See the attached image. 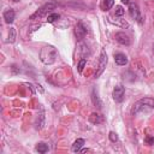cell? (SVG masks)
<instances>
[{
	"mask_svg": "<svg viewBox=\"0 0 154 154\" xmlns=\"http://www.w3.org/2000/svg\"><path fill=\"white\" fill-rule=\"evenodd\" d=\"M57 57H58V53H57V49L53 46H45L40 51V59L46 65L53 64L55 61Z\"/></svg>",
	"mask_w": 154,
	"mask_h": 154,
	"instance_id": "1",
	"label": "cell"
},
{
	"mask_svg": "<svg viewBox=\"0 0 154 154\" xmlns=\"http://www.w3.org/2000/svg\"><path fill=\"white\" fill-rule=\"evenodd\" d=\"M150 108H154V99L152 97H143L141 100H138L137 102L134 103L132 106V114H137L140 112H143V111H147V109H150Z\"/></svg>",
	"mask_w": 154,
	"mask_h": 154,
	"instance_id": "2",
	"label": "cell"
},
{
	"mask_svg": "<svg viewBox=\"0 0 154 154\" xmlns=\"http://www.w3.org/2000/svg\"><path fill=\"white\" fill-rule=\"evenodd\" d=\"M55 8V4L54 2H47V4H45V5H42L34 14H31V17H30V19H36V18H41V17H43L46 13H48V11H51V10H54Z\"/></svg>",
	"mask_w": 154,
	"mask_h": 154,
	"instance_id": "3",
	"label": "cell"
},
{
	"mask_svg": "<svg viewBox=\"0 0 154 154\" xmlns=\"http://www.w3.org/2000/svg\"><path fill=\"white\" fill-rule=\"evenodd\" d=\"M107 61H108V58H107V53L106 51L102 48L101 52H100V59H99V67H97V71L95 73V77H99L106 69V65H107Z\"/></svg>",
	"mask_w": 154,
	"mask_h": 154,
	"instance_id": "4",
	"label": "cell"
},
{
	"mask_svg": "<svg viewBox=\"0 0 154 154\" xmlns=\"http://www.w3.org/2000/svg\"><path fill=\"white\" fill-rule=\"evenodd\" d=\"M129 13H130L131 18H132V19H135L136 22H138L140 24L143 22V20H142L141 12H140V8H138L137 4H135V2H130V4H129Z\"/></svg>",
	"mask_w": 154,
	"mask_h": 154,
	"instance_id": "5",
	"label": "cell"
},
{
	"mask_svg": "<svg viewBox=\"0 0 154 154\" xmlns=\"http://www.w3.org/2000/svg\"><path fill=\"white\" fill-rule=\"evenodd\" d=\"M124 95H125V89H124L123 85L114 87L113 93H112V96H113V100L116 102H122L124 100Z\"/></svg>",
	"mask_w": 154,
	"mask_h": 154,
	"instance_id": "6",
	"label": "cell"
},
{
	"mask_svg": "<svg viewBox=\"0 0 154 154\" xmlns=\"http://www.w3.org/2000/svg\"><path fill=\"white\" fill-rule=\"evenodd\" d=\"M87 28L84 26V24H83V22H78L77 24H76V26H75V34H76V36H77V38L78 40H82V38H84V36L87 35Z\"/></svg>",
	"mask_w": 154,
	"mask_h": 154,
	"instance_id": "7",
	"label": "cell"
},
{
	"mask_svg": "<svg viewBox=\"0 0 154 154\" xmlns=\"http://www.w3.org/2000/svg\"><path fill=\"white\" fill-rule=\"evenodd\" d=\"M114 37H116L117 42H119L120 45H124V46H129V45H130V38H129V36H128L125 32H123V31H118Z\"/></svg>",
	"mask_w": 154,
	"mask_h": 154,
	"instance_id": "8",
	"label": "cell"
},
{
	"mask_svg": "<svg viewBox=\"0 0 154 154\" xmlns=\"http://www.w3.org/2000/svg\"><path fill=\"white\" fill-rule=\"evenodd\" d=\"M14 17H16V13H14V11L12 8H8V10H6L4 12V19H5V22L7 24H11L14 20Z\"/></svg>",
	"mask_w": 154,
	"mask_h": 154,
	"instance_id": "9",
	"label": "cell"
},
{
	"mask_svg": "<svg viewBox=\"0 0 154 154\" xmlns=\"http://www.w3.org/2000/svg\"><path fill=\"white\" fill-rule=\"evenodd\" d=\"M114 61H116V64L123 66V65L128 64V58L123 53H117V54H114Z\"/></svg>",
	"mask_w": 154,
	"mask_h": 154,
	"instance_id": "10",
	"label": "cell"
},
{
	"mask_svg": "<svg viewBox=\"0 0 154 154\" xmlns=\"http://www.w3.org/2000/svg\"><path fill=\"white\" fill-rule=\"evenodd\" d=\"M84 143H85V141H84L83 138H77V140L73 142V144H72V148H71V149H72V152H73V153L79 152Z\"/></svg>",
	"mask_w": 154,
	"mask_h": 154,
	"instance_id": "11",
	"label": "cell"
},
{
	"mask_svg": "<svg viewBox=\"0 0 154 154\" xmlns=\"http://www.w3.org/2000/svg\"><path fill=\"white\" fill-rule=\"evenodd\" d=\"M103 119H102V117L100 116V114H97V113H91L90 116H89V122L91 123V124H99V123H101Z\"/></svg>",
	"mask_w": 154,
	"mask_h": 154,
	"instance_id": "12",
	"label": "cell"
},
{
	"mask_svg": "<svg viewBox=\"0 0 154 154\" xmlns=\"http://www.w3.org/2000/svg\"><path fill=\"white\" fill-rule=\"evenodd\" d=\"M36 150H37L38 153L43 154V153L48 152V146H47L46 143H43V142H40V143H37V146H36Z\"/></svg>",
	"mask_w": 154,
	"mask_h": 154,
	"instance_id": "13",
	"label": "cell"
},
{
	"mask_svg": "<svg viewBox=\"0 0 154 154\" xmlns=\"http://www.w3.org/2000/svg\"><path fill=\"white\" fill-rule=\"evenodd\" d=\"M14 40H16V30H14V28H10V30H8V38H7V42H14Z\"/></svg>",
	"mask_w": 154,
	"mask_h": 154,
	"instance_id": "14",
	"label": "cell"
},
{
	"mask_svg": "<svg viewBox=\"0 0 154 154\" xmlns=\"http://www.w3.org/2000/svg\"><path fill=\"white\" fill-rule=\"evenodd\" d=\"M102 4H103V10H109L113 7L114 5V0H102Z\"/></svg>",
	"mask_w": 154,
	"mask_h": 154,
	"instance_id": "15",
	"label": "cell"
},
{
	"mask_svg": "<svg viewBox=\"0 0 154 154\" xmlns=\"http://www.w3.org/2000/svg\"><path fill=\"white\" fill-rule=\"evenodd\" d=\"M60 18V16H59V13H51V14H48V17H47V22L48 23H54L57 19H59Z\"/></svg>",
	"mask_w": 154,
	"mask_h": 154,
	"instance_id": "16",
	"label": "cell"
},
{
	"mask_svg": "<svg viewBox=\"0 0 154 154\" xmlns=\"http://www.w3.org/2000/svg\"><path fill=\"white\" fill-rule=\"evenodd\" d=\"M91 99H93V102H94V105H96L97 107H101V101L99 100V97H97V95H96V91H95V89L93 90V93H91Z\"/></svg>",
	"mask_w": 154,
	"mask_h": 154,
	"instance_id": "17",
	"label": "cell"
},
{
	"mask_svg": "<svg viewBox=\"0 0 154 154\" xmlns=\"http://www.w3.org/2000/svg\"><path fill=\"white\" fill-rule=\"evenodd\" d=\"M87 64V60L84 59V58H82L79 61H78V65H77V70H78V72L81 73L82 71H83V67H84V65Z\"/></svg>",
	"mask_w": 154,
	"mask_h": 154,
	"instance_id": "18",
	"label": "cell"
},
{
	"mask_svg": "<svg viewBox=\"0 0 154 154\" xmlns=\"http://www.w3.org/2000/svg\"><path fill=\"white\" fill-rule=\"evenodd\" d=\"M108 138H109L111 142H117V141H118V136H117V134H116L114 131H111V132H109Z\"/></svg>",
	"mask_w": 154,
	"mask_h": 154,
	"instance_id": "19",
	"label": "cell"
},
{
	"mask_svg": "<svg viewBox=\"0 0 154 154\" xmlns=\"http://www.w3.org/2000/svg\"><path fill=\"white\" fill-rule=\"evenodd\" d=\"M124 13H125V11L122 6H116V16H123Z\"/></svg>",
	"mask_w": 154,
	"mask_h": 154,
	"instance_id": "20",
	"label": "cell"
},
{
	"mask_svg": "<svg viewBox=\"0 0 154 154\" xmlns=\"http://www.w3.org/2000/svg\"><path fill=\"white\" fill-rule=\"evenodd\" d=\"M144 142H146L147 144L152 146V144H154V137L148 135V136H146V137H144Z\"/></svg>",
	"mask_w": 154,
	"mask_h": 154,
	"instance_id": "21",
	"label": "cell"
},
{
	"mask_svg": "<svg viewBox=\"0 0 154 154\" xmlns=\"http://www.w3.org/2000/svg\"><path fill=\"white\" fill-rule=\"evenodd\" d=\"M122 2H124V4H130V0H122Z\"/></svg>",
	"mask_w": 154,
	"mask_h": 154,
	"instance_id": "22",
	"label": "cell"
},
{
	"mask_svg": "<svg viewBox=\"0 0 154 154\" xmlns=\"http://www.w3.org/2000/svg\"><path fill=\"white\" fill-rule=\"evenodd\" d=\"M13 1H16V2H17V1H18V0H13Z\"/></svg>",
	"mask_w": 154,
	"mask_h": 154,
	"instance_id": "23",
	"label": "cell"
}]
</instances>
